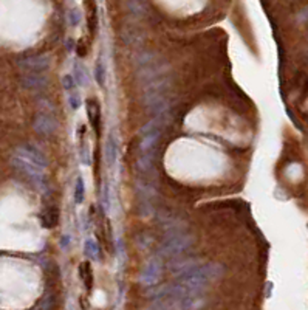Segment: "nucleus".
<instances>
[{"label": "nucleus", "mask_w": 308, "mask_h": 310, "mask_svg": "<svg viewBox=\"0 0 308 310\" xmlns=\"http://www.w3.org/2000/svg\"><path fill=\"white\" fill-rule=\"evenodd\" d=\"M194 239L189 234H175L171 237H166L160 247V253L163 256H177L181 255L192 245Z\"/></svg>", "instance_id": "nucleus-1"}, {"label": "nucleus", "mask_w": 308, "mask_h": 310, "mask_svg": "<svg viewBox=\"0 0 308 310\" xmlns=\"http://www.w3.org/2000/svg\"><path fill=\"white\" fill-rule=\"evenodd\" d=\"M161 275H163V262L158 256H154L147 260L144 268L141 270L140 284L144 287H155L160 283Z\"/></svg>", "instance_id": "nucleus-2"}, {"label": "nucleus", "mask_w": 308, "mask_h": 310, "mask_svg": "<svg viewBox=\"0 0 308 310\" xmlns=\"http://www.w3.org/2000/svg\"><path fill=\"white\" fill-rule=\"evenodd\" d=\"M19 65H21V69L25 73L45 75V72H48L50 67H51V59H50L48 54H36L25 57V59L19 62Z\"/></svg>", "instance_id": "nucleus-3"}, {"label": "nucleus", "mask_w": 308, "mask_h": 310, "mask_svg": "<svg viewBox=\"0 0 308 310\" xmlns=\"http://www.w3.org/2000/svg\"><path fill=\"white\" fill-rule=\"evenodd\" d=\"M33 129L39 135H42V137H51V135H54L57 132L59 126H57V121H56V118H54L51 113H48V112H39L34 116Z\"/></svg>", "instance_id": "nucleus-4"}, {"label": "nucleus", "mask_w": 308, "mask_h": 310, "mask_svg": "<svg viewBox=\"0 0 308 310\" xmlns=\"http://www.w3.org/2000/svg\"><path fill=\"white\" fill-rule=\"evenodd\" d=\"M14 157L21 158V160H24L26 163H31V164H34V166L42 168V169H45L48 166L47 157L34 146H21V148H17L16 152H14Z\"/></svg>", "instance_id": "nucleus-5"}, {"label": "nucleus", "mask_w": 308, "mask_h": 310, "mask_svg": "<svg viewBox=\"0 0 308 310\" xmlns=\"http://www.w3.org/2000/svg\"><path fill=\"white\" fill-rule=\"evenodd\" d=\"M160 133L161 129H154V130H149L146 133L141 135V143H140V152L141 155H149V154H154V149L156 146L158 140H160Z\"/></svg>", "instance_id": "nucleus-6"}, {"label": "nucleus", "mask_w": 308, "mask_h": 310, "mask_svg": "<svg viewBox=\"0 0 308 310\" xmlns=\"http://www.w3.org/2000/svg\"><path fill=\"white\" fill-rule=\"evenodd\" d=\"M104 155H105V163L108 168H113L118 160V141L113 133H108L105 148H104Z\"/></svg>", "instance_id": "nucleus-7"}, {"label": "nucleus", "mask_w": 308, "mask_h": 310, "mask_svg": "<svg viewBox=\"0 0 308 310\" xmlns=\"http://www.w3.org/2000/svg\"><path fill=\"white\" fill-rule=\"evenodd\" d=\"M21 81L26 89H42V87H45V84L48 82V78L45 75L25 73Z\"/></svg>", "instance_id": "nucleus-8"}, {"label": "nucleus", "mask_w": 308, "mask_h": 310, "mask_svg": "<svg viewBox=\"0 0 308 310\" xmlns=\"http://www.w3.org/2000/svg\"><path fill=\"white\" fill-rule=\"evenodd\" d=\"M73 78L76 84L81 87H88V84H90V76H88L87 67L82 64V61L73 62Z\"/></svg>", "instance_id": "nucleus-9"}, {"label": "nucleus", "mask_w": 308, "mask_h": 310, "mask_svg": "<svg viewBox=\"0 0 308 310\" xmlns=\"http://www.w3.org/2000/svg\"><path fill=\"white\" fill-rule=\"evenodd\" d=\"M84 255L87 259H93L96 262H101L103 260V251L101 247L95 239H87L84 244Z\"/></svg>", "instance_id": "nucleus-10"}, {"label": "nucleus", "mask_w": 308, "mask_h": 310, "mask_svg": "<svg viewBox=\"0 0 308 310\" xmlns=\"http://www.w3.org/2000/svg\"><path fill=\"white\" fill-rule=\"evenodd\" d=\"M79 276L84 281L85 287L90 290L92 284H93V271H92V265L88 260H84V262L79 264Z\"/></svg>", "instance_id": "nucleus-11"}, {"label": "nucleus", "mask_w": 308, "mask_h": 310, "mask_svg": "<svg viewBox=\"0 0 308 310\" xmlns=\"http://www.w3.org/2000/svg\"><path fill=\"white\" fill-rule=\"evenodd\" d=\"M59 222V209L57 208H50L45 211L42 216V227L44 228H54Z\"/></svg>", "instance_id": "nucleus-12"}, {"label": "nucleus", "mask_w": 308, "mask_h": 310, "mask_svg": "<svg viewBox=\"0 0 308 310\" xmlns=\"http://www.w3.org/2000/svg\"><path fill=\"white\" fill-rule=\"evenodd\" d=\"M75 203L76 205H82L85 200V181L82 177H77L75 183Z\"/></svg>", "instance_id": "nucleus-13"}, {"label": "nucleus", "mask_w": 308, "mask_h": 310, "mask_svg": "<svg viewBox=\"0 0 308 310\" xmlns=\"http://www.w3.org/2000/svg\"><path fill=\"white\" fill-rule=\"evenodd\" d=\"M110 196H112L110 194V183L105 180L104 185H103V192H101V203H103V208L107 214L110 212V208H112V197Z\"/></svg>", "instance_id": "nucleus-14"}, {"label": "nucleus", "mask_w": 308, "mask_h": 310, "mask_svg": "<svg viewBox=\"0 0 308 310\" xmlns=\"http://www.w3.org/2000/svg\"><path fill=\"white\" fill-rule=\"evenodd\" d=\"M81 138V148H79V154H81V163L85 166H90V149H88V143L85 140V135H79Z\"/></svg>", "instance_id": "nucleus-15"}, {"label": "nucleus", "mask_w": 308, "mask_h": 310, "mask_svg": "<svg viewBox=\"0 0 308 310\" xmlns=\"http://www.w3.org/2000/svg\"><path fill=\"white\" fill-rule=\"evenodd\" d=\"M105 67L103 64L101 59L96 61V65H95V81L98 82L99 87H105Z\"/></svg>", "instance_id": "nucleus-16"}, {"label": "nucleus", "mask_w": 308, "mask_h": 310, "mask_svg": "<svg viewBox=\"0 0 308 310\" xmlns=\"http://www.w3.org/2000/svg\"><path fill=\"white\" fill-rule=\"evenodd\" d=\"M152 164H154V154L141 155L140 160H138V169H140L141 172H147L152 168Z\"/></svg>", "instance_id": "nucleus-17"}, {"label": "nucleus", "mask_w": 308, "mask_h": 310, "mask_svg": "<svg viewBox=\"0 0 308 310\" xmlns=\"http://www.w3.org/2000/svg\"><path fill=\"white\" fill-rule=\"evenodd\" d=\"M62 85H64V90H65L67 93H73V92L77 90V87H76L77 84H76V81H75L73 75H70V73H67V75L62 76Z\"/></svg>", "instance_id": "nucleus-18"}, {"label": "nucleus", "mask_w": 308, "mask_h": 310, "mask_svg": "<svg viewBox=\"0 0 308 310\" xmlns=\"http://www.w3.org/2000/svg\"><path fill=\"white\" fill-rule=\"evenodd\" d=\"M67 19H68V25H70L72 28H76L79 24H81V11H79L77 8L68 9Z\"/></svg>", "instance_id": "nucleus-19"}, {"label": "nucleus", "mask_w": 308, "mask_h": 310, "mask_svg": "<svg viewBox=\"0 0 308 310\" xmlns=\"http://www.w3.org/2000/svg\"><path fill=\"white\" fill-rule=\"evenodd\" d=\"M68 105H70L72 110H77L82 105V98L77 90L73 93H68Z\"/></svg>", "instance_id": "nucleus-20"}, {"label": "nucleus", "mask_w": 308, "mask_h": 310, "mask_svg": "<svg viewBox=\"0 0 308 310\" xmlns=\"http://www.w3.org/2000/svg\"><path fill=\"white\" fill-rule=\"evenodd\" d=\"M96 28H98V11L95 6L92 9L90 16H88V31H90L92 37H95V34H96Z\"/></svg>", "instance_id": "nucleus-21"}, {"label": "nucleus", "mask_w": 308, "mask_h": 310, "mask_svg": "<svg viewBox=\"0 0 308 310\" xmlns=\"http://www.w3.org/2000/svg\"><path fill=\"white\" fill-rule=\"evenodd\" d=\"M72 242H73V237L70 232H65V234H62L61 240H59V244H61V248L64 251H68L72 248Z\"/></svg>", "instance_id": "nucleus-22"}, {"label": "nucleus", "mask_w": 308, "mask_h": 310, "mask_svg": "<svg viewBox=\"0 0 308 310\" xmlns=\"http://www.w3.org/2000/svg\"><path fill=\"white\" fill-rule=\"evenodd\" d=\"M75 50H76L77 57H85V54H87V47H85L84 41H79L76 44V47H75Z\"/></svg>", "instance_id": "nucleus-23"}, {"label": "nucleus", "mask_w": 308, "mask_h": 310, "mask_svg": "<svg viewBox=\"0 0 308 310\" xmlns=\"http://www.w3.org/2000/svg\"><path fill=\"white\" fill-rule=\"evenodd\" d=\"M146 310H169V309H167L163 303H158V301H156V303H152V306H151V307H147Z\"/></svg>", "instance_id": "nucleus-24"}, {"label": "nucleus", "mask_w": 308, "mask_h": 310, "mask_svg": "<svg viewBox=\"0 0 308 310\" xmlns=\"http://www.w3.org/2000/svg\"><path fill=\"white\" fill-rule=\"evenodd\" d=\"M75 41H73V39L70 37V39H68V41H67V50L68 52H72V50H75Z\"/></svg>", "instance_id": "nucleus-25"}]
</instances>
